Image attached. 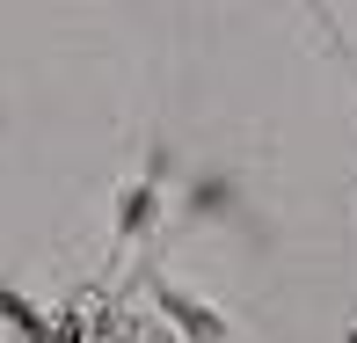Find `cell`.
I'll return each mask as SVG.
<instances>
[{"instance_id": "3957f363", "label": "cell", "mask_w": 357, "mask_h": 343, "mask_svg": "<svg viewBox=\"0 0 357 343\" xmlns=\"http://www.w3.org/2000/svg\"><path fill=\"white\" fill-rule=\"evenodd\" d=\"M146 219H153V183H139L132 198L117 205V226H124V234H146Z\"/></svg>"}, {"instance_id": "7a4b0ae2", "label": "cell", "mask_w": 357, "mask_h": 343, "mask_svg": "<svg viewBox=\"0 0 357 343\" xmlns=\"http://www.w3.org/2000/svg\"><path fill=\"white\" fill-rule=\"evenodd\" d=\"M0 314H8L15 329L29 336V343H52V329H44V314H37V307H29V300H22V292H8V285H0Z\"/></svg>"}, {"instance_id": "277c9868", "label": "cell", "mask_w": 357, "mask_h": 343, "mask_svg": "<svg viewBox=\"0 0 357 343\" xmlns=\"http://www.w3.org/2000/svg\"><path fill=\"white\" fill-rule=\"evenodd\" d=\"M226 198H234V190H226V183H219V175H212V183H197V212H219Z\"/></svg>"}, {"instance_id": "6da1fadb", "label": "cell", "mask_w": 357, "mask_h": 343, "mask_svg": "<svg viewBox=\"0 0 357 343\" xmlns=\"http://www.w3.org/2000/svg\"><path fill=\"white\" fill-rule=\"evenodd\" d=\"M160 307H168V314L183 321V329L197 336V343H226V321H219V314H204L197 300H183V292H175V285H160Z\"/></svg>"}]
</instances>
